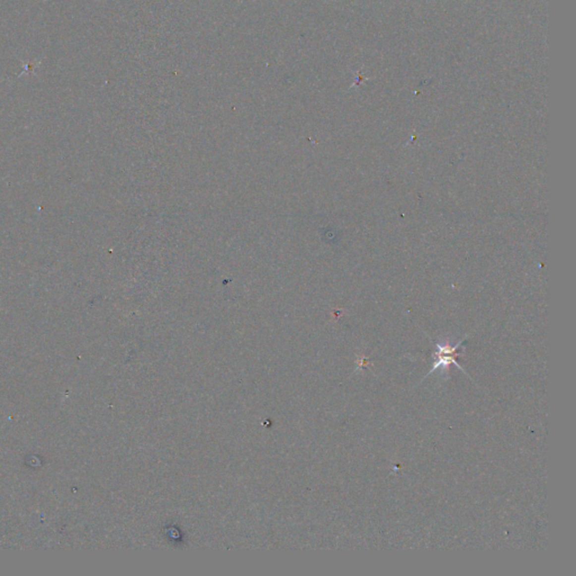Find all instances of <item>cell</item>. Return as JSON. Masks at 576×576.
Listing matches in <instances>:
<instances>
[{"label": "cell", "instance_id": "obj_1", "mask_svg": "<svg viewBox=\"0 0 576 576\" xmlns=\"http://www.w3.org/2000/svg\"><path fill=\"white\" fill-rule=\"evenodd\" d=\"M459 345H456L455 347H450V346H444V345H437L438 351L435 354V356L437 357V360L435 362V365H433V367L431 368V370L429 371L428 375L435 373V371L439 368L446 369L448 367V365H450V364H455L459 369L465 373V370L462 369V367L459 365V362L456 360V357L458 356L457 349L459 347Z\"/></svg>", "mask_w": 576, "mask_h": 576}]
</instances>
